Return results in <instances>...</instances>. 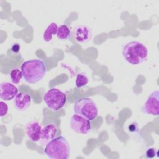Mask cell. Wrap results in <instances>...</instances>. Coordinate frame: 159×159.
<instances>
[{
  "instance_id": "6da1fadb",
  "label": "cell",
  "mask_w": 159,
  "mask_h": 159,
  "mask_svg": "<svg viewBox=\"0 0 159 159\" xmlns=\"http://www.w3.org/2000/svg\"><path fill=\"white\" fill-rule=\"evenodd\" d=\"M24 80L30 84L40 82L45 76L47 68L43 61L32 59L24 61L20 68Z\"/></svg>"
},
{
  "instance_id": "7a4b0ae2",
  "label": "cell",
  "mask_w": 159,
  "mask_h": 159,
  "mask_svg": "<svg viewBox=\"0 0 159 159\" xmlns=\"http://www.w3.org/2000/svg\"><path fill=\"white\" fill-rule=\"evenodd\" d=\"M124 60L131 65H140L144 62L148 56L146 46L138 41H131L126 43L122 49Z\"/></svg>"
},
{
  "instance_id": "3957f363",
  "label": "cell",
  "mask_w": 159,
  "mask_h": 159,
  "mask_svg": "<svg viewBox=\"0 0 159 159\" xmlns=\"http://www.w3.org/2000/svg\"><path fill=\"white\" fill-rule=\"evenodd\" d=\"M44 153L50 159H68L70 154V147L67 140L59 136L48 142Z\"/></svg>"
},
{
  "instance_id": "277c9868",
  "label": "cell",
  "mask_w": 159,
  "mask_h": 159,
  "mask_svg": "<svg viewBox=\"0 0 159 159\" xmlns=\"http://www.w3.org/2000/svg\"><path fill=\"white\" fill-rule=\"evenodd\" d=\"M73 111L89 120H94L98 114L96 103L89 98H83L77 100L75 102Z\"/></svg>"
},
{
  "instance_id": "5b68a950",
  "label": "cell",
  "mask_w": 159,
  "mask_h": 159,
  "mask_svg": "<svg viewBox=\"0 0 159 159\" xmlns=\"http://www.w3.org/2000/svg\"><path fill=\"white\" fill-rule=\"evenodd\" d=\"M43 101L48 109L53 111H57L64 107L66 101V97L63 91L53 88L45 93Z\"/></svg>"
},
{
  "instance_id": "8992f818",
  "label": "cell",
  "mask_w": 159,
  "mask_h": 159,
  "mask_svg": "<svg viewBox=\"0 0 159 159\" xmlns=\"http://www.w3.org/2000/svg\"><path fill=\"white\" fill-rule=\"evenodd\" d=\"M142 113L147 115L158 116L159 113V92L157 90L152 92L148 97L145 104L141 107Z\"/></svg>"
},
{
  "instance_id": "52a82bcc",
  "label": "cell",
  "mask_w": 159,
  "mask_h": 159,
  "mask_svg": "<svg viewBox=\"0 0 159 159\" xmlns=\"http://www.w3.org/2000/svg\"><path fill=\"white\" fill-rule=\"evenodd\" d=\"M70 125L73 131L80 134H88L91 128L89 120L76 114L72 116Z\"/></svg>"
},
{
  "instance_id": "ba28073f",
  "label": "cell",
  "mask_w": 159,
  "mask_h": 159,
  "mask_svg": "<svg viewBox=\"0 0 159 159\" xmlns=\"http://www.w3.org/2000/svg\"><path fill=\"white\" fill-rule=\"evenodd\" d=\"M18 94L17 88L12 83L2 82L0 84V98L4 101H10Z\"/></svg>"
},
{
  "instance_id": "9c48e42d",
  "label": "cell",
  "mask_w": 159,
  "mask_h": 159,
  "mask_svg": "<svg viewBox=\"0 0 159 159\" xmlns=\"http://www.w3.org/2000/svg\"><path fill=\"white\" fill-rule=\"evenodd\" d=\"M42 127L37 121H32L27 124L25 128V134L29 140L37 142L40 140Z\"/></svg>"
},
{
  "instance_id": "30bf717a",
  "label": "cell",
  "mask_w": 159,
  "mask_h": 159,
  "mask_svg": "<svg viewBox=\"0 0 159 159\" xmlns=\"http://www.w3.org/2000/svg\"><path fill=\"white\" fill-rule=\"evenodd\" d=\"M32 98L27 93H19L14 99V106L16 108L20 111H24L28 109L31 104Z\"/></svg>"
},
{
  "instance_id": "8fae6325",
  "label": "cell",
  "mask_w": 159,
  "mask_h": 159,
  "mask_svg": "<svg viewBox=\"0 0 159 159\" xmlns=\"http://www.w3.org/2000/svg\"><path fill=\"white\" fill-rule=\"evenodd\" d=\"M58 132V128L54 123H50L42 128L40 141L42 143H47L55 139Z\"/></svg>"
},
{
  "instance_id": "7c38bea8",
  "label": "cell",
  "mask_w": 159,
  "mask_h": 159,
  "mask_svg": "<svg viewBox=\"0 0 159 159\" xmlns=\"http://www.w3.org/2000/svg\"><path fill=\"white\" fill-rule=\"evenodd\" d=\"M74 37L78 42L84 43L91 39V32L89 27L85 25H79L75 29Z\"/></svg>"
},
{
  "instance_id": "4fadbf2b",
  "label": "cell",
  "mask_w": 159,
  "mask_h": 159,
  "mask_svg": "<svg viewBox=\"0 0 159 159\" xmlns=\"http://www.w3.org/2000/svg\"><path fill=\"white\" fill-rule=\"evenodd\" d=\"M58 25L55 22H51L45 29L43 34V39L46 42H49L52 40L53 37L56 34L58 30Z\"/></svg>"
},
{
  "instance_id": "5bb4252c",
  "label": "cell",
  "mask_w": 159,
  "mask_h": 159,
  "mask_svg": "<svg viewBox=\"0 0 159 159\" xmlns=\"http://www.w3.org/2000/svg\"><path fill=\"white\" fill-rule=\"evenodd\" d=\"M71 35V30L70 28L65 24L61 25L58 27L56 36L60 40H65L68 39Z\"/></svg>"
},
{
  "instance_id": "9a60e30c",
  "label": "cell",
  "mask_w": 159,
  "mask_h": 159,
  "mask_svg": "<svg viewBox=\"0 0 159 159\" xmlns=\"http://www.w3.org/2000/svg\"><path fill=\"white\" fill-rule=\"evenodd\" d=\"M9 75L11 79V81L14 84H18L21 81L23 77L22 70L19 68H13L11 71Z\"/></svg>"
},
{
  "instance_id": "2e32d148",
  "label": "cell",
  "mask_w": 159,
  "mask_h": 159,
  "mask_svg": "<svg viewBox=\"0 0 159 159\" xmlns=\"http://www.w3.org/2000/svg\"><path fill=\"white\" fill-rule=\"evenodd\" d=\"M88 81H89L88 78L86 75L82 73H80L76 75V81H75L76 86L78 88H83L88 84Z\"/></svg>"
},
{
  "instance_id": "e0dca14e",
  "label": "cell",
  "mask_w": 159,
  "mask_h": 159,
  "mask_svg": "<svg viewBox=\"0 0 159 159\" xmlns=\"http://www.w3.org/2000/svg\"><path fill=\"white\" fill-rule=\"evenodd\" d=\"M158 154V151L154 148H149L145 152L146 157L148 158H152L156 157Z\"/></svg>"
},
{
  "instance_id": "ac0fdd59",
  "label": "cell",
  "mask_w": 159,
  "mask_h": 159,
  "mask_svg": "<svg viewBox=\"0 0 159 159\" xmlns=\"http://www.w3.org/2000/svg\"><path fill=\"white\" fill-rule=\"evenodd\" d=\"M0 106H1V117H3L5 115L7 114V112H8V106L7 105V104H6L3 101H1L0 102Z\"/></svg>"
},
{
  "instance_id": "d6986e66",
  "label": "cell",
  "mask_w": 159,
  "mask_h": 159,
  "mask_svg": "<svg viewBox=\"0 0 159 159\" xmlns=\"http://www.w3.org/2000/svg\"><path fill=\"white\" fill-rule=\"evenodd\" d=\"M128 129L130 132H135L138 129V126L137 124L132 123L130 124V125H129Z\"/></svg>"
}]
</instances>
